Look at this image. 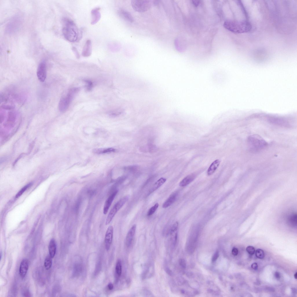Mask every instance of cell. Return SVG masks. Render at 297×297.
<instances>
[{
  "instance_id": "40",
  "label": "cell",
  "mask_w": 297,
  "mask_h": 297,
  "mask_svg": "<svg viewBox=\"0 0 297 297\" xmlns=\"http://www.w3.org/2000/svg\"><path fill=\"white\" fill-rule=\"evenodd\" d=\"M1 255H2L1 253H1H0V259L1 260Z\"/></svg>"
},
{
  "instance_id": "23",
  "label": "cell",
  "mask_w": 297,
  "mask_h": 297,
  "mask_svg": "<svg viewBox=\"0 0 297 297\" xmlns=\"http://www.w3.org/2000/svg\"><path fill=\"white\" fill-rule=\"evenodd\" d=\"M52 258L49 256H47L46 258L44 263L45 267L46 269H49L51 267L52 263Z\"/></svg>"
},
{
  "instance_id": "15",
  "label": "cell",
  "mask_w": 297,
  "mask_h": 297,
  "mask_svg": "<svg viewBox=\"0 0 297 297\" xmlns=\"http://www.w3.org/2000/svg\"><path fill=\"white\" fill-rule=\"evenodd\" d=\"M220 161L216 160L213 161L211 164L207 171V174L209 176L213 174L219 166Z\"/></svg>"
},
{
  "instance_id": "29",
  "label": "cell",
  "mask_w": 297,
  "mask_h": 297,
  "mask_svg": "<svg viewBox=\"0 0 297 297\" xmlns=\"http://www.w3.org/2000/svg\"><path fill=\"white\" fill-rule=\"evenodd\" d=\"M246 250L247 252L250 255H253L255 251L254 248L252 246H249L246 248Z\"/></svg>"
},
{
  "instance_id": "9",
  "label": "cell",
  "mask_w": 297,
  "mask_h": 297,
  "mask_svg": "<svg viewBox=\"0 0 297 297\" xmlns=\"http://www.w3.org/2000/svg\"><path fill=\"white\" fill-rule=\"evenodd\" d=\"M117 14L120 17L125 21L131 23L134 21V18L131 14L125 9H119L117 11Z\"/></svg>"
},
{
  "instance_id": "39",
  "label": "cell",
  "mask_w": 297,
  "mask_h": 297,
  "mask_svg": "<svg viewBox=\"0 0 297 297\" xmlns=\"http://www.w3.org/2000/svg\"><path fill=\"white\" fill-rule=\"evenodd\" d=\"M294 277L296 279L297 278V273L296 272L294 274Z\"/></svg>"
},
{
  "instance_id": "17",
  "label": "cell",
  "mask_w": 297,
  "mask_h": 297,
  "mask_svg": "<svg viewBox=\"0 0 297 297\" xmlns=\"http://www.w3.org/2000/svg\"><path fill=\"white\" fill-rule=\"evenodd\" d=\"M177 195L176 193H174L171 194L164 203L162 205V207L163 208H166L171 206L175 200Z\"/></svg>"
},
{
  "instance_id": "27",
  "label": "cell",
  "mask_w": 297,
  "mask_h": 297,
  "mask_svg": "<svg viewBox=\"0 0 297 297\" xmlns=\"http://www.w3.org/2000/svg\"><path fill=\"white\" fill-rule=\"evenodd\" d=\"M84 81L86 83L85 87L86 90L88 91L90 90L93 86L92 82L88 79H84Z\"/></svg>"
},
{
  "instance_id": "4",
  "label": "cell",
  "mask_w": 297,
  "mask_h": 297,
  "mask_svg": "<svg viewBox=\"0 0 297 297\" xmlns=\"http://www.w3.org/2000/svg\"><path fill=\"white\" fill-rule=\"evenodd\" d=\"M131 4L134 10L142 12L148 10L153 5V1L149 0H132Z\"/></svg>"
},
{
  "instance_id": "8",
  "label": "cell",
  "mask_w": 297,
  "mask_h": 297,
  "mask_svg": "<svg viewBox=\"0 0 297 297\" xmlns=\"http://www.w3.org/2000/svg\"><path fill=\"white\" fill-rule=\"evenodd\" d=\"M113 234V228L111 226L108 228L105 236V244L106 250H108L111 244Z\"/></svg>"
},
{
  "instance_id": "28",
  "label": "cell",
  "mask_w": 297,
  "mask_h": 297,
  "mask_svg": "<svg viewBox=\"0 0 297 297\" xmlns=\"http://www.w3.org/2000/svg\"><path fill=\"white\" fill-rule=\"evenodd\" d=\"M256 256L258 258H263L265 256V254L263 250L260 249H258L256 251Z\"/></svg>"
},
{
  "instance_id": "2",
  "label": "cell",
  "mask_w": 297,
  "mask_h": 297,
  "mask_svg": "<svg viewBox=\"0 0 297 297\" xmlns=\"http://www.w3.org/2000/svg\"><path fill=\"white\" fill-rule=\"evenodd\" d=\"M247 141L249 149L254 152L262 150L267 146L268 144L264 139L257 135L249 136L248 137Z\"/></svg>"
},
{
  "instance_id": "1",
  "label": "cell",
  "mask_w": 297,
  "mask_h": 297,
  "mask_svg": "<svg viewBox=\"0 0 297 297\" xmlns=\"http://www.w3.org/2000/svg\"><path fill=\"white\" fill-rule=\"evenodd\" d=\"M62 31L65 38L70 42L77 41L81 37L75 23L68 19H64Z\"/></svg>"
},
{
  "instance_id": "38",
  "label": "cell",
  "mask_w": 297,
  "mask_h": 297,
  "mask_svg": "<svg viewBox=\"0 0 297 297\" xmlns=\"http://www.w3.org/2000/svg\"><path fill=\"white\" fill-rule=\"evenodd\" d=\"M166 271L167 272V273L169 274H171V271L168 268L166 269Z\"/></svg>"
},
{
  "instance_id": "31",
  "label": "cell",
  "mask_w": 297,
  "mask_h": 297,
  "mask_svg": "<svg viewBox=\"0 0 297 297\" xmlns=\"http://www.w3.org/2000/svg\"><path fill=\"white\" fill-rule=\"evenodd\" d=\"M72 50L76 57L77 58H79V55L77 49L75 47H73L72 48Z\"/></svg>"
},
{
  "instance_id": "14",
  "label": "cell",
  "mask_w": 297,
  "mask_h": 297,
  "mask_svg": "<svg viewBox=\"0 0 297 297\" xmlns=\"http://www.w3.org/2000/svg\"><path fill=\"white\" fill-rule=\"evenodd\" d=\"M99 8H97L92 10L91 12V24H94L97 23L101 18V14L99 11Z\"/></svg>"
},
{
  "instance_id": "7",
  "label": "cell",
  "mask_w": 297,
  "mask_h": 297,
  "mask_svg": "<svg viewBox=\"0 0 297 297\" xmlns=\"http://www.w3.org/2000/svg\"><path fill=\"white\" fill-rule=\"evenodd\" d=\"M20 21V19L17 17L12 19L7 24V31L9 33H12L17 30L19 26Z\"/></svg>"
},
{
  "instance_id": "37",
  "label": "cell",
  "mask_w": 297,
  "mask_h": 297,
  "mask_svg": "<svg viewBox=\"0 0 297 297\" xmlns=\"http://www.w3.org/2000/svg\"><path fill=\"white\" fill-rule=\"evenodd\" d=\"M275 277L278 279H279L280 277V274L278 272H276L275 273Z\"/></svg>"
},
{
  "instance_id": "10",
  "label": "cell",
  "mask_w": 297,
  "mask_h": 297,
  "mask_svg": "<svg viewBox=\"0 0 297 297\" xmlns=\"http://www.w3.org/2000/svg\"><path fill=\"white\" fill-rule=\"evenodd\" d=\"M117 192V190L114 191L106 200L103 208V213L104 214H106L107 213L109 208Z\"/></svg>"
},
{
  "instance_id": "24",
  "label": "cell",
  "mask_w": 297,
  "mask_h": 297,
  "mask_svg": "<svg viewBox=\"0 0 297 297\" xmlns=\"http://www.w3.org/2000/svg\"><path fill=\"white\" fill-rule=\"evenodd\" d=\"M122 110L120 109H118L109 111L108 114L111 117H115L120 115L122 112Z\"/></svg>"
},
{
  "instance_id": "32",
  "label": "cell",
  "mask_w": 297,
  "mask_h": 297,
  "mask_svg": "<svg viewBox=\"0 0 297 297\" xmlns=\"http://www.w3.org/2000/svg\"><path fill=\"white\" fill-rule=\"evenodd\" d=\"M219 256V253L218 251H216L214 254L212 258V261L214 262L216 261Z\"/></svg>"
},
{
  "instance_id": "11",
  "label": "cell",
  "mask_w": 297,
  "mask_h": 297,
  "mask_svg": "<svg viewBox=\"0 0 297 297\" xmlns=\"http://www.w3.org/2000/svg\"><path fill=\"white\" fill-rule=\"evenodd\" d=\"M29 266V263L28 260L26 259H23L21 261L19 269L20 276L22 278H24L26 275Z\"/></svg>"
},
{
  "instance_id": "34",
  "label": "cell",
  "mask_w": 297,
  "mask_h": 297,
  "mask_svg": "<svg viewBox=\"0 0 297 297\" xmlns=\"http://www.w3.org/2000/svg\"><path fill=\"white\" fill-rule=\"evenodd\" d=\"M251 267L253 269L256 270L258 268V265L256 263H253L251 265Z\"/></svg>"
},
{
  "instance_id": "3",
  "label": "cell",
  "mask_w": 297,
  "mask_h": 297,
  "mask_svg": "<svg viewBox=\"0 0 297 297\" xmlns=\"http://www.w3.org/2000/svg\"><path fill=\"white\" fill-rule=\"evenodd\" d=\"M80 88L74 87L69 89L66 95L60 99L59 104V109L61 112L66 111L75 95L79 91Z\"/></svg>"
},
{
  "instance_id": "35",
  "label": "cell",
  "mask_w": 297,
  "mask_h": 297,
  "mask_svg": "<svg viewBox=\"0 0 297 297\" xmlns=\"http://www.w3.org/2000/svg\"><path fill=\"white\" fill-rule=\"evenodd\" d=\"M200 1L193 0L192 3L193 4L196 6H198L200 3Z\"/></svg>"
},
{
  "instance_id": "19",
  "label": "cell",
  "mask_w": 297,
  "mask_h": 297,
  "mask_svg": "<svg viewBox=\"0 0 297 297\" xmlns=\"http://www.w3.org/2000/svg\"><path fill=\"white\" fill-rule=\"evenodd\" d=\"M195 178V177L193 175H189L185 177L180 181L179 185L182 187L185 186L191 182Z\"/></svg>"
},
{
  "instance_id": "36",
  "label": "cell",
  "mask_w": 297,
  "mask_h": 297,
  "mask_svg": "<svg viewBox=\"0 0 297 297\" xmlns=\"http://www.w3.org/2000/svg\"><path fill=\"white\" fill-rule=\"evenodd\" d=\"M108 287L109 290H112L113 288V285L112 283H110L108 285Z\"/></svg>"
},
{
  "instance_id": "33",
  "label": "cell",
  "mask_w": 297,
  "mask_h": 297,
  "mask_svg": "<svg viewBox=\"0 0 297 297\" xmlns=\"http://www.w3.org/2000/svg\"><path fill=\"white\" fill-rule=\"evenodd\" d=\"M238 253V250L237 248H233L232 250V253L234 256H236Z\"/></svg>"
},
{
  "instance_id": "13",
  "label": "cell",
  "mask_w": 297,
  "mask_h": 297,
  "mask_svg": "<svg viewBox=\"0 0 297 297\" xmlns=\"http://www.w3.org/2000/svg\"><path fill=\"white\" fill-rule=\"evenodd\" d=\"M92 52V45L91 41L90 40L86 41L83 48L82 55L84 57L90 56Z\"/></svg>"
},
{
  "instance_id": "16",
  "label": "cell",
  "mask_w": 297,
  "mask_h": 297,
  "mask_svg": "<svg viewBox=\"0 0 297 297\" xmlns=\"http://www.w3.org/2000/svg\"><path fill=\"white\" fill-rule=\"evenodd\" d=\"M49 255L52 258L54 257L56 251V245L55 240L53 239H51L48 246Z\"/></svg>"
},
{
  "instance_id": "5",
  "label": "cell",
  "mask_w": 297,
  "mask_h": 297,
  "mask_svg": "<svg viewBox=\"0 0 297 297\" xmlns=\"http://www.w3.org/2000/svg\"><path fill=\"white\" fill-rule=\"evenodd\" d=\"M128 198L127 196H124L121 198L114 205L107 217L105 223L106 225L110 223L116 214L127 201Z\"/></svg>"
},
{
  "instance_id": "12",
  "label": "cell",
  "mask_w": 297,
  "mask_h": 297,
  "mask_svg": "<svg viewBox=\"0 0 297 297\" xmlns=\"http://www.w3.org/2000/svg\"><path fill=\"white\" fill-rule=\"evenodd\" d=\"M136 229V225H133L128 231L126 238V244L127 247H129L132 242Z\"/></svg>"
},
{
  "instance_id": "20",
  "label": "cell",
  "mask_w": 297,
  "mask_h": 297,
  "mask_svg": "<svg viewBox=\"0 0 297 297\" xmlns=\"http://www.w3.org/2000/svg\"><path fill=\"white\" fill-rule=\"evenodd\" d=\"M287 222L289 225L294 227L296 226L297 223V214L293 213L289 215L287 219Z\"/></svg>"
},
{
  "instance_id": "26",
  "label": "cell",
  "mask_w": 297,
  "mask_h": 297,
  "mask_svg": "<svg viewBox=\"0 0 297 297\" xmlns=\"http://www.w3.org/2000/svg\"><path fill=\"white\" fill-rule=\"evenodd\" d=\"M32 184L31 183H30L24 186L17 193V194L16 195L15 197L16 198H17L20 197L23 194V193L28 188H29L32 185Z\"/></svg>"
},
{
  "instance_id": "6",
  "label": "cell",
  "mask_w": 297,
  "mask_h": 297,
  "mask_svg": "<svg viewBox=\"0 0 297 297\" xmlns=\"http://www.w3.org/2000/svg\"><path fill=\"white\" fill-rule=\"evenodd\" d=\"M37 76L38 79L41 82H44L46 77V62L43 61L39 64L37 70Z\"/></svg>"
},
{
  "instance_id": "30",
  "label": "cell",
  "mask_w": 297,
  "mask_h": 297,
  "mask_svg": "<svg viewBox=\"0 0 297 297\" xmlns=\"http://www.w3.org/2000/svg\"><path fill=\"white\" fill-rule=\"evenodd\" d=\"M179 263L180 266L183 268L185 269L186 267V263L184 260L180 259L179 260Z\"/></svg>"
},
{
  "instance_id": "21",
  "label": "cell",
  "mask_w": 297,
  "mask_h": 297,
  "mask_svg": "<svg viewBox=\"0 0 297 297\" xmlns=\"http://www.w3.org/2000/svg\"><path fill=\"white\" fill-rule=\"evenodd\" d=\"M116 151L115 149L112 148H97L93 150L94 153L97 154H102L115 152Z\"/></svg>"
},
{
  "instance_id": "25",
  "label": "cell",
  "mask_w": 297,
  "mask_h": 297,
  "mask_svg": "<svg viewBox=\"0 0 297 297\" xmlns=\"http://www.w3.org/2000/svg\"><path fill=\"white\" fill-rule=\"evenodd\" d=\"M159 207V204L158 203H156L151 208L148 210L147 215L149 216L153 214Z\"/></svg>"
},
{
  "instance_id": "18",
  "label": "cell",
  "mask_w": 297,
  "mask_h": 297,
  "mask_svg": "<svg viewBox=\"0 0 297 297\" xmlns=\"http://www.w3.org/2000/svg\"><path fill=\"white\" fill-rule=\"evenodd\" d=\"M166 181V179L163 178H161L159 179L155 183L150 189L149 192V193L150 194L152 193L159 188Z\"/></svg>"
},
{
  "instance_id": "22",
  "label": "cell",
  "mask_w": 297,
  "mask_h": 297,
  "mask_svg": "<svg viewBox=\"0 0 297 297\" xmlns=\"http://www.w3.org/2000/svg\"><path fill=\"white\" fill-rule=\"evenodd\" d=\"M115 272L117 275L120 276L122 272V265L121 260L118 259L117 261L115 266Z\"/></svg>"
}]
</instances>
